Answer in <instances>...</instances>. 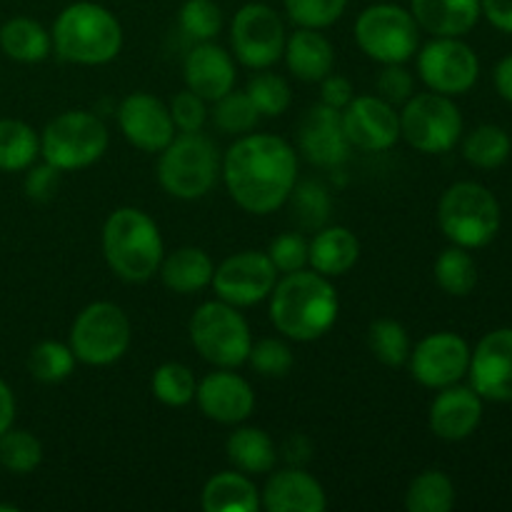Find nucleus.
Segmentation results:
<instances>
[{"label":"nucleus","mask_w":512,"mask_h":512,"mask_svg":"<svg viewBox=\"0 0 512 512\" xmlns=\"http://www.w3.org/2000/svg\"><path fill=\"white\" fill-rule=\"evenodd\" d=\"M480 420H483V398L473 388H463L458 383L440 388L428 413L430 430L448 443L470 438L478 430Z\"/></svg>","instance_id":"22"},{"label":"nucleus","mask_w":512,"mask_h":512,"mask_svg":"<svg viewBox=\"0 0 512 512\" xmlns=\"http://www.w3.org/2000/svg\"><path fill=\"white\" fill-rule=\"evenodd\" d=\"M463 115L458 105L440 93H418L400 110V138L425 155H443L458 145Z\"/></svg>","instance_id":"11"},{"label":"nucleus","mask_w":512,"mask_h":512,"mask_svg":"<svg viewBox=\"0 0 512 512\" xmlns=\"http://www.w3.org/2000/svg\"><path fill=\"white\" fill-rule=\"evenodd\" d=\"M15 420V395L5 380H0V435L13 428Z\"/></svg>","instance_id":"51"},{"label":"nucleus","mask_w":512,"mask_h":512,"mask_svg":"<svg viewBox=\"0 0 512 512\" xmlns=\"http://www.w3.org/2000/svg\"><path fill=\"white\" fill-rule=\"evenodd\" d=\"M118 128L123 138L143 153H160L175 138L168 105L143 90L123 98L118 108Z\"/></svg>","instance_id":"19"},{"label":"nucleus","mask_w":512,"mask_h":512,"mask_svg":"<svg viewBox=\"0 0 512 512\" xmlns=\"http://www.w3.org/2000/svg\"><path fill=\"white\" fill-rule=\"evenodd\" d=\"M375 90H378L375 95H380V98L398 108V105H405L415 95V78L405 68V63L383 65L378 80H375Z\"/></svg>","instance_id":"47"},{"label":"nucleus","mask_w":512,"mask_h":512,"mask_svg":"<svg viewBox=\"0 0 512 512\" xmlns=\"http://www.w3.org/2000/svg\"><path fill=\"white\" fill-rule=\"evenodd\" d=\"M220 175L238 208L253 215H270L288 203L298 183V153L280 135H240L225 150Z\"/></svg>","instance_id":"1"},{"label":"nucleus","mask_w":512,"mask_h":512,"mask_svg":"<svg viewBox=\"0 0 512 512\" xmlns=\"http://www.w3.org/2000/svg\"><path fill=\"white\" fill-rule=\"evenodd\" d=\"M298 150L310 165L340 168L353 150L343 130L340 110L325 103L310 105L298 123Z\"/></svg>","instance_id":"17"},{"label":"nucleus","mask_w":512,"mask_h":512,"mask_svg":"<svg viewBox=\"0 0 512 512\" xmlns=\"http://www.w3.org/2000/svg\"><path fill=\"white\" fill-rule=\"evenodd\" d=\"M420 30L433 38H460L478 25L480 0H410Z\"/></svg>","instance_id":"24"},{"label":"nucleus","mask_w":512,"mask_h":512,"mask_svg":"<svg viewBox=\"0 0 512 512\" xmlns=\"http://www.w3.org/2000/svg\"><path fill=\"white\" fill-rule=\"evenodd\" d=\"M250 368L263 378H285L293 370L295 355L285 340L280 338H263L253 343L248 355Z\"/></svg>","instance_id":"43"},{"label":"nucleus","mask_w":512,"mask_h":512,"mask_svg":"<svg viewBox=\"0 0 512 512\" xmlns=\"http://www.w3.org/2000/svg\"><path fill=\"white\" fill-rule=\"evenodd\" d=\"M480 10L490 25L503 33H512V0H480Z\"/></svg>","instance_id":"50"},{"label":"nucleus","mask_w":512,"mask_h":512,"mask_svg":"<svg viewBox=\"0 0 512 512\" xmlns=\"http://www.w3.org/2000/svg\"><path fill=\"white\" fill-rule=\"evenodd\" d=\"M200 505L205 512H258L260 490L250 475L240 470H223L205 483Z\"/></svg>","instance_id":"28"},{"label":"nucleus","mask_w":512,"mask_h":512,"mask_svg":"<svg viewBox=\"0 0 512 512\" xmlns=\"http://www.w3.org/2000/svg\"><path fill=\"white\" fill-rule=\"evenodd\" d=\"M360 260V240L343 225L320 228L308 243V265L325 278H340L350 273Z\"/></svg>","instance_id":"26"},{"label":"nucleus","mask_w":512,"mask_h":512,"mask_svg":"<svg viewBox=\"0 0 512 512\" xmlns=\"http://www.w3.org/2000/svg\"><path fill=\"white\" fill-rule=\"evenodd\" d=\"M195 403L213 423L240 425L253 415L255 393L243 375L230 368H218L198 383Z\"/></svg>","instance_id":"20"},{"label":"nucleus","mask_w":512,"mask_h":512,"mask_svg":"<svg viewBox=\"0 0 512 512\" xmlns=\"http://www.w3.org/2000/svg\"><path fill=\"white\" fill-rule=\"evenodd\" d=\"M418 73L433 93L453 98L478 83L480 63L475 50L460 38H433L418 50Z\"/></svg>","instance_id":"13"},{"label":"nucleus","mask_w":512,"mask_h":512,"mask_svg":"<svg viewBox=\"0 0 512 512\" xmlns=\"http://www.w3.org/2000/svg\"><path fill=\"white\" fill-rule=\"evenodd\" d=\"M168 110L175 123V130H180V133H198V130H203L205 120H208L205 100L188 88L173 95Z\"/></svg>","instance_id":"46"},{"label":"nucleus","mask_w":512,"mask_h":512,"mask_svg":"<svg viewBox=\"0 0 512 512\" xmlns=\"http://www.w3.org/2000/svg\"><path fill=\"white\" fill-rule=\"evenodd\" d=\"M285 13L298 28H330L343 18L348 0H283Z\"/></svg>","instance_id":"44"},{"label":"nucleus","mask_w":512,"mask_h":512,"mask_svg":"<svg viewBox=\"0 0 512 512\" xmlns=\"http://www.w3.org/2000/svg\"><path fill=\"white\" fill-rule=\"evenodd\" d=\"M438 225L445 238L465 250L483 248L500 230V203L485 185H450L438 203Z\"/></svg>","instance_id":"6"},{"label":"nucleus","mask_w":512,"mask_h":512,"mask_svg":"<svg viewBox=\"0 0 512 512\" xmlns=\"http://www.w3.org/2000/svg\"><path fill=\"white\" fill-rule=\"evenodd\" d=\"M225 453L235 470L245 475H268L278 463V448L273 438L260 428H238L230 433Z\"/></svg>","instance_id":"29"},{"label":"nucleus","mask_w":512,"mask_h":512,"mask_svg":"<svg viewBox=\"0 0 512 512\" xmlns=\"http://www.w3.org/2000/svg\"><path fill=\"white\" fill-rule=\"evenodd\" d=\"M288 203L290 208H293V218L298 220L303 228L320 230L325 225V220L330 218V193L323 183H318V180L295 183Z\"/></svg>","instance_id":"41"},{"label":"nucleus","mask_w":512,"mask_h":512,"mask_svg":"<svg viewBox=\"0 0 512 512\" xmlns=\"http://www.w3.org/2000/svg\"><path fill=\"white\" fill-rule=\"evenodd\" d=\"M260 508L268 512H325L328 495L308 470L290 465L275 473L270 470L268 483L260 490Z\"/></svg>","instance_id":"21"},{"label":"nucleus","mask_w":512,"mask_h":512,"mask_svg":"<svg viewBox=\"0 0 512 512\" xmlns=\"http://www.w3.org/2000/svg\"><path fill=\"white\" fill-rule=\"evenodd\" d=\"M283 18L265 3H248L235 13L230 25V45L240 65L250 70L273 68L285 50Z\"/></svg>","instance_id":"12"},{"label":"nucleus","mask_w":512,"mask_h":512,"mask_svg":"<svg viewBox=\"0 0 512 512\" xmlns=\"http://www.w3.org/2000/svg\"><path fill=\"white\" fill-rule=\"evenodd\" d=\"M220 163L223 158L208 135L180 133L158 153L155 175L170 198L200 200L218 183Z\"/></svg>","instance_id":"5"},{"label":"nucleus","mask_w":512,"mask_h":512,"mask_svg":"<svg viewBox=\"0 0 512 512\" xmlns=\"http://www.w3.org/2000/svg\"><path fill=\"white\" fill-rule=\"evenodd\" d=\"M0 48L18 63H40L53 50L48 30L33 18H13L0 28Z\"/></svg>","instance_id":"30"},{"label":"nucleus","mask_w":512,"mask_h":512,"mask_svg":"<svg viewBox=\"0 0 512 512\" xmlns=\"http://www.w3.org/2000/svg\"><path fill=\"white\" fill-rule=\"evenodd\" d=\"M213 123L225 135H248L258 128L260 113L248 98L245 90H230L220 100H215Z\"/></svg>","instance_id":"39"},{"label":"nucleus","mask_w":512,"mask_h":512,"mask_svg":"<svg viewBox=\"0 0 512 512\" xmlns=\"http://www.w3.org/2000/svg\"><path fill=\"white\" fill-rule=\"evenodd\" d=\"M355 43L380 65L408 63L420 48V28L403 5L375 3L355 20Z\"/></svg>","instance_id":"10"},{"label":"nucleus","mask_w":512,"mask_h":512,"mask_svg":"<svg viewBox=\"0 0 512 512\" xmlns=\"http://www.w3.org/2000/svg\"><path fill=\"white\" fill-rule=\"evenodd\" d=\"M455 505V485L440 470H423L405 490L408 512H450Z\"/></svg>","instance_id":"32"},{"label":"nucleus","mask_w":512,"mask_h":512,"mask_svg":"<svg viewBox=\"0 0 512 512\" xmlns=\"http://www.w3.org/2000/svg\"><path fill=\"white\" fill-rule=\"evenodd\" d=\"M278 270L270 263L268 253L260 250H243L215 268L213 290L218 300L235 305V308H253L270 298L275 283H278Z\"/></svg>","instance_id":"14"},{"label":"nucleus","mask_w":512,"mask_h":512,"mask_svg":"<svg viewBox=\"0 0 512 512\" xmlns=\"http://www.w3.org/2000/svg\"><path fill=\"white\" fill-rule=\"evenodd\" d=\"M150 390L158 403L168 405V408H185L195 400L198 380L188 365L163 363L160 368H155L153 378H150Z\"/></svg>","instance_id":"35"},{"label":"nucleus","mask_w":512,"mask_h":512,"mask_svg":"<svg viewBox=\"0 0 512 512\" xmlns=\"http://www.w3.org/2000/svg\"><path fill=\"white\" fill-rule=\"evenodd\" d=\"M183 75L188 90L198 93L205 103H215L228 95L230 90H235V80H238L233 53L215 45L213 40L198 43L190 50L183 65Z\"/></svg>","instance_id":"23"},{"label":"nucleus","mask_w":512,"mask_h":512,"mask_svg":"<svg viewBox=\"0 0 512 512\" xmlns=\"http://www.w3.org/2000/svg\"><path fill=\"white\" fill-rule=\"evenodd\" d=\"M268 258L275 265V270L283 275L295 273V270H303L308 265V240L303 238V233H280L278 238L270 240L268 245Z\"/></svg>","instance_id":"45"},{"label":"nucleus","mask_w":512,"mask_h":512,"mask_svg":"<svg viewBox=\"0 0 512 512\" xmlns=\"http://www.w3.org/2000/svg\"><path fill=\"white\" fill-rule=\"evenodd\" d=\"M215 265L210 255L203 248L185 245V248L173 250L163 255L158 275L170 293L178 295H195L213 283Z\"/></svg>","instance_id":"27"},{"label":"nucleus","mask_w":512,"mask_h":512,"mask_svg":"<svg viewBox=\"0 0 512 512\" xmlns=\"http://www.w3.org/2000/svg\"><path fill=\"white\" fill-rule=\"evenodd\" d=\"M510 138L498 125H480L468 133L463 143V155L470 165L483 170L500 168L510 158Z\"/></svg>","instance_id":"37"},{"label":"nucleus","mask_w":512,"mask_h":512,"mask_svg":"<svg viewBox=\"0 0 512 512\" xmlns=\"http://www.w3.org/2000/svg\"><path fill=\"white\" fill-rule=\"evenodd\" d=\"M178 25L195 43H208L223 30V10L213 0H185L178 13Z\"/></svg>","instance_id":"42"},{"label":"nucleus","mask_w":512,"mask_h":512,"mask_svg":"<svg viewBox=\"0 0 512 512\" xmlns=\"http://www.w3.org/2000/svg\"><path fill=\"white\" fill-rule=\"evenodd\" d=\"M40 155V135L28 123L15 118L0 120V170H28Z\"/></svg>","instance_id":"31"},{"label":"nucleus","mask_w":512,"mask_h":512,"mask_svg":"<svg viewBox=\"0 0 512 512\" xmlns=\"http://www.w3.org/2000/svg\"><path fill=\"white\" fill-rule=\"evenodd\" d=\"M108 128L90 110H65L40 133V155L60 173L90 168L105 155Z\"/></svg>","instance_id":"8"},{"label":"nucleus","mask_w":512,"mask_h":512,"mask_svg":"<svg viewBox=\"0 0 512 512\" xmlns=\"http://www.w3.org/2000/svg\"><path fill=\"white\" fill-rule=\"evenodd\" d=\"M103 255L108 268L125 283H148L165 255L158 223L140 208L113 210L103 225Z\"/></svg>","instance_id":"3"},{"label":"nucleus","mask_w":512,"mask_h":512,"mask_svg":"<svg viewBox=\"0 0 512 512\" xmlns=\"http://www.w3.org/2000/svg\"><path fill=\"white\" fill-rule=\"evenodd\" d=\"M245 93L258 108L260 118H278V115L288 113L290 103H293V90H290L288 80L278 73H270V68L258 70L248 80Z\"/></svg>","instance_id":"38"},{"label":"nucleus","mask_w":512,"mask_h":512,"mask_svg":"<svg viewBox=\"0 0 512 512\" xmlns=\"http://www.w3.org/2000/svg\"><path fill=\"white\" fill-rule=\"evenodd\" d=\"M343 130L363 153H385L400 140V113L380 95H355L343 110Z\"/></svg>","instance_id":"16"},{"label":"nucleus","mask_w":512,"mask_h":512,"mask_svg":"<svg viewBox=\"0 0 512 512\" xmlns=\"http://www.w3.org/2000/svg\"><path fill=\"white\" fill-rule=\"evenodd\" d=\"M133 328L120 305L98 300L90 303L75 315L70 325L68 345L75 353V360L93 368L113 365L128 353Z\"/></svg>","instance_id":"9"},{"label":"nucleus","mask_w":512,"mask_h":512,"mask_svg":"<svg viewBox=\"0 0 512 512\" xmlns=\"http://www.w3.org/2000/svg\"><path fill=\"white\" fill-rule=\"evenodd\" d=\"M75 353L70 350L68 343H58V340H43L35 345L28 355V370L38 383L55 385L63 383L73 375L75 370Z\"/></svg>","instance_id":"36"},{"label":"nucleus","mask_w":512,"mask_h":512,"mask_svg":"<svg viewBox=\"0 0 512 512\" xmlns=\"http://www.w3.org/2000/svg\"><path fill=\"white\" fill-rule=\"evenodd\" d=\"M60 188V170L55 165H30L28 175H25V193L35 203H48L55 198Z\"/></svg>","instance_id":"48"},{"label":"nucleus","mask_w":512,"mask_h":512,"mask_svg":"<svg viewBox=\"0 0 512 512\" xmlns=\"http://www.w3.org/2000/svg\"><path fill=\"white\" fill-rule=\"evenodd\" d=\"M43 463V445L28 430H5L0 435V465L13 475L33 473Z\"/></svg>","instance_id":"40"},{"label":"nucleus","mask_w":512,"mask_h":512,"mask_svg":"<svg viewBox=\"0 0 512 512\" xmlns=\"http://www.w3.org/2000/svg\"><path fill=\"white\" fill-rule=\"evenodd\" d=\"M368 348L373 358L388 368H403L408 363L413 343L403 323L393 318H378L368 328Z\"/></svg>","instance_id":"34"},{"label":"nucleus","mask_w":512,"mask_h":512,"mask_svg":"<svg viewBox=\"0 0 512 512\" xmlns=\"http://www.w3.org/2000/svg\"><path fill=\"white\" fill-rule=\"evenodd\" d=\"M493 80H495V88H498V93L512 103V55L500 60L498 68H495Z\"/></svg>","instance_id":"52"},{"label":"nucleus","mask_w":512,"mask_h":512,"mask_svg":"<svg viewBox=\"0 0 512 512\" xmlns=\"http://www.w3.org/2000/svg\"><path fill=\"white\" fill-rule=\"evenodd\" d=\"M188 333L190 343L205 363L230 370L248 363L253 335H250L248 320L235 305L208 300L193 313Z\"/></svg>","instance_id":"7"},{"label":"nucleus","mask_w":512,"mask_h":512,"mask_svg":"<svg viewBox=\"0 0 512 512\" xmlns=\"http://www.w3.org/2000/svg\"><path fill=\"white\" fill-rule=\"evenodd\" d=\"M283 60L290 73L303 83H320L335 68V48L320 30L298 28L288 35Z\"/></svg>","instance_id":"25"},{"label":"nucleus","mask_w":512,"mask_h":512,"mask_svg":"<svg viewBox=\"0 0 512 512\" xmlns=\"http://www.w3.org/2000/svg\"><path fill=\"white\" fill-rule=\"evenodd\" d=\"M435 280L443 293L453 295V298H465L478 285V265L468 250L453 245V248H445L435 260Z\"/></svg>","instance_id":"33"},{"label":"nucleus","mask_w":512,"mask_h":512,"mask_svg":"<svg viewBox=\"0 0 512 512\" xmlns=\"http://www.w3.org/2000/svg\"><path fill=\"white\" fill-rule=\"evenodd\" d=\"M470 388L483 400L510 403L512 400V328L485 335L478 348L470 350Z\"/></svg>","instance_id":"18"},{"label":"nucleus","mask_w":512,"mask_h":512,"mask_svg":"<svg viewBox=\"0 0 512 512\" xmlns=\"http://www.w3.org/2000/svg\"><path fill=\"white\" fill-rule=\"evenodd\" d=\"M340 298L330 278L315 270L283 275L270 293V323L295 343H313L335 325Z\"/></svg>","instance_id":"2"},{"label":"nucleus","mask_w":512,"mask_h":512,"mask_svg":"<svg viewBox=\"0 0 512 512\" xmlns=\"http://www.w3.org/2000/svg\"><path fill=\"white\" fill-rule=\"evenodd\" d=\"M55 53L75 65H105L118 58L123 48L120 20L98 3H70L60 10L53 30Z\"/></svg>","instance_id":"4"},{"label":"nucleus","mask_w":512,"mask_h":512,"mask_svg":"<svg viewBox=\"0 0 512 512\" xmlns=\"http://www.w3.org/2000/svg\"><path fill=\"white\" fill-rule=\"evenodd\" d=\"M355 98V90L348 78L338 73H330L320 80V103L330 105L335 110H343Z\"/></svg>","instance_id":"49"},{"label":"nucleus","mask_w":512,"mask_h":512,"mask_svg":"<svg viewBox=\"0 0 512 512\" xmlns=\"http://www.w3.org/2000/svg\"><path fill=\"white\" fill-rule=\"evenodd\" d=\"M410 375L418 380L423 388L440 390L448 385L460 383L468 375L470 365V345L460 335L430 333L410 350Z\"/></svg>","instance_id":"15"}]
</instances>
